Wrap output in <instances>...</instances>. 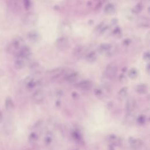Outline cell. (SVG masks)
Listing matches in <instances>:
<instances>
[{
    "mask_svg": "<svg viewBox=\"0 0 150 150\" xmlns=\"http://www.w3.org/2000/svg\"><path fill=\"white\" fill-rule=\"evenodd\" d=\"M24 41L20 36H16L6 46V50L9 53H14L15 54L24 46Z\"/></svg>",
    "mask_w": 150,
    "mask_h": 150,
    "instance_id": "6da1fadb",
    "label": "cell"
},
{
    "mask_svg": "<svg viewBox=\"0 0 150 150\" xmlns=\"http://www.w3.org/2000/svg\"><path fill=\"white\" fill-rule=\"evenodd\" d=\"M117 66L115 63L111 62L107 66L105 70V74L107 78L110 79H114L117 74Z\"/></svg>",
    "mask_w": 150,
    "mask_h": 150,
    "instance_id": "7a4b0ae2",
    "label": "cell"
},
{
    "mask_svg": "<svg viewBox=\"0 0 150 150\" xmlns=\"http://www.w3.org/2000/svg\"><path fill=\"white\" fill-rule=\"evenodd\" d=\"M38 19V17L36 13L30 12L27 13L25 16L23 18V22L26 25L32 26V25H34L37 22Z\"/></svg>",
    "mask_w": 150,
    "mask_h": 150,
    "instance_id": "3957f363",
    "label": "cell"
},
{
    "mask_svg": "<svg viewBox=\"0 0 150 150\" xmlns=\"http://www.w3.org/2000/svg\"><path fill=\"white\" fill-rule=\"evenodd\" d=\"M45 96L44 91L40 89H38L33 93L32 96V100L35 103L39 104L44 100Z\"/></svg>",
    "mask_w": 150,
    "mask_h": 150,
    "instance_id": "277c9868",
    "label": "cell"
},
{
    "mask_svg": "<svg viewBox=\"0 0 150 150\" xmlns=\"http://www.w3.org/2000/svg\"><path fill=\"white\" fill-rule=\"evenodd\" d=\"M56 46L60 50H64L69 46V42L65 37H61L56 41Z\"/></svg>",
    "mask_w": 150,
    "mask_h": 150,
    "instance_id": "5b68a950",
    "label": "cell"
},
{
    "mask_svg": "<svg viewBox=\"0 0 150 150\" xmlns=\"http://www.w3.org/2000/svg\"><path fill=\"white\" fill-rule=\"evenodd\" d=\"M31 54L32 53L30 48L25 45L15 54V56H19L27 60L30 56Z\"/></svg>",
    "mask_w": 150,
    "mask_h": 150,
    "instance_id": "8992f818",
    "label": "cell"
},
{
    "mask_svg": "<svg viewBox=\"0 0 150 150\" xmlns=\"http://www.w3.org/2000/svg\"><path fill=\"white\" fill-rule=\"evenodd\" d=\"M128 142L130 144L131 148L133 150H138L143 145V142L139 139H136L134 137H129Z\"/></svg>",
    "mask_w": 150,
    "mask_h": 150,
    "instance_id": "52a82bcc",
    "label": "cell"
},
{
    "mask_svg": "<svg viewBox=\"0 0 150 150\" xmlns=\"http://www.w3.org/2000/svg\"><path fill=\"white\" fill-rule=\"evenodd\" d=\"M49 75L50 77L53 79H56L60 77L61 76L64 75V69L62 67L55 68L53 70H51L49 71Z\"/></svg>",
    "mask_w": 150,
    "mask_h": 150,
    "instance_id": "ba28073f",
    "label": "cell"
},
{
    "mask_svg": "<svg viewBox=\"0 0 150 150\" xmlns=\"http://www.w3.org/2000/svg\"><path fill=\"white\" fill-rule=\"evenodd\" d=\"M59 31L63 35H69L71 32L70 25L66 22H62L59 26Z\"/></svg>",
    "mask_w": 150,
    "mask_h": 150,
    "instance_id": "9c48e42d",
    "label": "cell"
},
{
    "mask_svg": "<svg viewBox=\"0 0 150 150\" xmlns=\"http://www.w3.org/2000/svg\"><path fill=\"white\" fill-rule=\"evenodd\" d=\"M27 38H28V40L32 43H36L40 39L39 34L37 32L34 31V30L29 32L27 34Z\"/></svg>",
    "mask_w": 150,
    "mask_h": 150,
    "instance_id": "30bf717a",
    "label": "cell"
},
{
    "mask_svg": "<svg viewBox=\"0 0 150 150\" xmlns=\"http://www.w3.org/2000/svg\"><path fill=\"white\" fill-rule=\"evenodd\" d=\"M26 64V59H25L19 56H15V60L14 63L15 67L16 69H22L25 67Z\"/></svg>",
    "mask_w": 150,
    "mask_h": 150,
    "instance_id": "8fae6325",
    "label": "cell"
},
{
    "mask_svg": "<svg viewBox=\"0 0 150 150\" xmlns=\"http://www.w3.org/2000/svg\"><path fill=\"white\" fill-rule=\"evenodd\" d=\"M76 87L82 90H88L92 87V83L90 80H83L76 84Z\"/></svg>",
    "mask_w": 150,
    "mask_h": 150,
    "instance_id": "7c38bea8",
    "label": "cell"
},
{
    "mask_svg": "<svg viewBox=\"0 0 150 150\" xmlns=\"http://www.w3.org/2000/svg\"><path fill=\"white\" fill-rule=\"evenodd\" d=\"M23 84L25 86V87L28 89H29V90L32 89L36 85V83L35 81L34 78L30 76H27L25 79V80L23 81Z\"/></svg>",
    "mask_w": 150,
    "mask_h": 150,
    "instance_id": "4fadbf2b",
    "label": "cell"
},
{
    "mask_svg": "<svg viewBox=\"0 0 150 150\" xmlns=\"http://www.w3.org/2000/svg\"><path fill=\"white\" fill-rule=\"evenodd\" d=\"M107 141L110 143V145H112L114 146L116 145H119L121 144V139L115 135H109L107 136Z\"/></svg>",
    "mask_w": 150,
    "mask_h": 150,
    "instance_id": "5bb4252c",
    "label": "cell"
},
{
    "mask_svg": "<svg viewBox=\"0 0 150 150\" xmlns=\"http://www.w3.org/2000/svg\"><path fill=\"white\" fill-rule=\"evenodd\" d=\"M78 78V73L77 72H72L70 73H67L64 76V79L68 82L71 83L77 80Z\"/></svg>",
    "mask_w": 150,
    "mask_h": 150,
    "instance_id": "9a60e30c",
    "label": "cell"
},
{
    "mask_svg": "<svg viewBox=\"0 0 150 150\" xmlns=\"http://www.w3.org/2000/svg\"><path fill=\"white\" fill-rule=\"evenodd\" d=\"M5 107L6 110H8V111H11L13 110L14 103L13 102L12 99L11 97H8L6 98L5 101Z\"/></svg>",
    "mask_w": 150,
    "mask_h": 150,
    "instance_id": "2e32d148",
    "label": "cell"
},
{
    "mask_svg": "<svg viewBox=\"0 0 150 150\" xmlns=\"http://www.w3.org/2000/svg\"><path fill=\"white\" fill-rule=\"evenodd\" d=\"M135 91L139 94H145L148 91V86L145 84H139L136 86Z\"/></svg>",
    "mask_w": 150,
    "mask_h": 150,
    "instance_id": "e0dca14e",
    "label": "cell"
},
{
    "mask_svg": "<svg viewBox=\"0 0 150 150\" xmlns=\"http://www.w3.org/2000/svg\"><path fill=\"white\" fill-rule=\"evenodd\" d=\"M84 50V48L83 46H81V45L77 46L76 47H74L73 53L75 57H79L83 54Z\"/></svg>",
    "mask_w": 150,
    "mask_h": 150,
    "instance_id": "ac0fdd59",
    "label": "cell"
},
{
    "mask_svg": "<svg viewBox=\"0 0 150 150\" xmlns=\"http://www.w3.org/2000/svg\"><path fill=\"white\" fill-rule=\"evenodd\" d=\"M135 105V101L133 99L129 98L126 101L125 104V110L126 112H129L132 111V110Z\"/></svg>",
    "mask_w": 150,
    "mask_h": 150,
    "instance_id": "d6986e66",
    "label": "cell"
},
{
    "mask_svg": "<svg viewBox=\"0 0 150 150\" xmlns=\"http://www.w3.org/2000/svg\"><path fill=\"white\" fill-rule=\"evenodd\" d=\"M128 94V87H122L118 93V98L120 100H124L127 96Z\"/></svg>",
    "mask_w": 150,
    "mask_h": 150,
    "instance_id": "ffe728a7",
    "label": "cell"
},
{
    "mask_svg": "<svg viewBox=\"0 0 150 150\" xmlns=\"http://www.w3.org/2000/svg\"><path fill=\"white\" fill-rule=\"evenodd\" d=\"M138 23L140 26L148 27L149 25V21L148 18L141 17L138 19Z\"/></svg>",
    "mask_w": 150,
    "mask_h": 150,
    "instance_id": "44dd1931",
    "label": "cell"
},
{
    "mask_svg": "<svg viewBox=\"0 0 150 150\" xmlns=\"http://www.w3.org/2000/svg\"><path fill=\"white\" fill-rule=\"evenodd\" d=\"M39 139V136L38 135L34 132H32L30 134L28 137V140L30 144H35L38 142Z\"/></svg>",
    "mask_w": 150,
    "mask_h": 150,
    "instance_id": "7402d4cb",
    "label": "cell"
},
{
    "mask_svg": "<svg viewBox=\"0 0 150 150\" xmlns=\"http://www.w3.org/2000/svg\"><path fill=\"white\" fill-rule=\"evenodd\" d=\"M53 140V134L50 132H47L44 138V142L46 145H50Z\"/></svg>",
    "mask_w": 150,
    "mask_h": 150,
    "instance_id": "603a6c76",
    "label": "cell"
},
{
    "mask_svg": "<svg viewBox=\"0 0 150 150\" xmlns=\"http://www.w3.org/2000/svg\"><path fill=\"white\" fill-rule=\"evenodd\" d=\"M111 45L108 43H102L98 47V52L101 54L106 53L110 47Z\"/></svg>",
    "mask_w": 150,
    "mask_h": 150,
    "instance_id": "cb8c5ba5",
    "label": "cell"
},
{
    "mask_svg": "<svg viewBox=\"0 0 150 150\" xmlns=\"http://www.w3.org/2000/svg\"><path fill=\"white\" fill-rule=\"evenodd\" d=\"M86 59L87 62H88L90 63H93V62H95L97 59V54H96V52L93 51V52H91L89 53H88L86 55Z\"/></svg>",
    "mask_w": 150,
    "mask_h": 150,
    "instance_id": "d4e9b609",
    "label": "cell"
},
{
    "mask_svg": "<svg viewBox=\"0 0 150 150\" xmlns=\"http://www.w3.org/2000/svg\"><path fill=\"white\" fill-rule=\"evenodd\" d=\"M115 11V7L112 4H108L104 8V12L107 14H112Z\"/></svg>",
    "mask_w": 150,
    "mask_h": 150,
    "instance_id": "484cf974",
    "label": "cell"
},
{
    "mask_svg": "<svg viewBox=\"0 0 150 150\" xmlns=\"http://www.w3.org/2000/svg\"><path fill=\"white\" fill-rule=\"evenodd\" d=\"M117 48L114 45H111L110 46L109 49L108 50V51L106 52L105 54L108 56V57H111V56H114L116 52H117Z\"/></svg>",
    "mask_w": 150,
    "mask_h": 150,
    "instance_id": "4316f807",
    "label": "cell"
},
{
    "mask_svg": "<svg viewBox=\"0 0 150 150\" xmlns=\"http://www.w3.org/2000/svg\"><path fill=\"white\" fill-rule=\"evenodd\" d=\"M142 8H143L142 4L141 2H139L134 6L132 11L134 14H137L142 10Z\"/></svg>",
    "mask_w": 150,
    "mask_h": 150,
    "instance_id": "83f0119b",
    "label": "cell"
},
{
    "mask_svg": "<svg viewBox=\"0 0 150 150\" xmlns=\"http://www.w3.org/2000/svg\"><path fill=\"white\" fill-rule=\"evenodd\" d=\"M128 76L129 77H130L132 79H135L137 77L138 75V70L134 68H132L131 69L129 70V71H128Z\"/></svg>",
    "mask_w": 150,
    "mask_h": 150,
    "instance_id": "f1b7e54d",
    "label": "cell"
},
{
    "mask_svg": "<svg viewBox=\"0 0 150 150\" xmlns=\"http://www.w3.org/2000/svg\"><path fill=\"white\" fill-rule=\"evenodd\" d=\"M71 135H72V137L74 138V139L76 140V141L79 142L82 141V137L81 136L80 133L79 132H77V131H73Z\"/></svg>",
    "mask_w": 150,
    "mask_h": 150,
    "instance_id": "f546056e",
    "label": "cell"
},
{
    "mask_svg": "<svg viewBox=\"0 0 150 150\" xmlns=\"http://www.w3.org/2000/svg\"><path fill=\"white\" fill-rule=\"evenodd\" d=\"M134 119H135V116L132 111L127 112V115L125 117L126 121H127L128 122H132L134 121Z\"/></svg>",
    "mask_w": 150,
    "mask_h": 150,
    "instance_id": "4dcf8cb0",
    "label": "cell"
},
{
    "mask_svg": "<svg viewBox=\"0 0 150 150\" xmlns=\"http://www.w3.org/2000/svg\"><path fill=\"white\" fill-rule=\"evenodd\" d=\"M40 69V66L38 63H34L30 66V70L32 72H34L33 73H38V72H39Z\"/></svg>",
    "mask_w": 150,
    "mask_h": 150,
    "instance_id": "1f68e13d",
    "label": "cell"
},
{
    "mask_svg": "<svg viewBox=\"0 0 150 150\" xmlns=\"http://www.w3.org/2000/svg\"><path fill=\"white\" fill-rule=\"evenodd\" d=\"M137 122L139 124V125H144L145 124L146 121V117L144 115H140L138 117L137 119Z\"/></svg>",
    "mask_w": 150,
    "mask_h": 150,
    "instance_id": "d6a6232c",
    "label": "cell"
},
{
    "mask_svg": "<svg viewBox=\"0 0 150 150\" xmlns=\"http://www.w3.org/2000/svg\"><path fill=\"white\" fill-rule=\"evenodd\" d=\"M149 58H150V56H149V52H146L144 53L143 54V59L145 61L148 62L149 60Z\"/></svg>",
    "mask_w": 150,
    "mask_h": 150,
    "instance_id": "836d02e7",
    "label": "cell"
},
{
    "mask_svg": "<svg viewBox=\"0 0 150 150\" xmlns=\"http://www.w3.org/2000/svg\"><path fill=\"white\" fill-rule=\"evenodd\" d=\"M23 4L24 6L26 9H28L30 7V0H23Z\"/></svg>",
    "mask_w": 150,
    "mask_h": 150,
    "instance_id": "e575fe53",
    "label": "cell"
},
{
    "mask_svg": "<svg viewBox=\"0 0 150 150\" xmlns=\"http://www.w3.org/2000/svg\"><path fill=\"white\" fill-rule=\"evenodd\" d=\"M119 79H120V81L121 82H125L127 81V78H126V76L124 75V74H121L119 77Z\"/></svg>",
    "mask_w": 150,
    "mask_h": 150,
    "instance_id": "d590c367",
    "label": "cell"
},
{
    "mask_svg": "<svg viewBox=\"0 0 150 150\" xmlns=\"http://www.w3.org/2000/svg\"><path fill=\"white\" fill-rule=\"evenodd\" d=\"M108 150H115V149L114 146L111 145H108Z\"/></svg>",
    "mask_w": 150,
    "mask_h": 150,
    "instance_id": "8d00e7d4",
    "label": "cell"
},
{
    "mask_svg": "<svg viewBox=\"0 0 150 150\" xmlns=\"http://www.w3.org/2000/svg\"><path fill=\"white\" fill-rule=\"evenodd\" d=\"M72 96H73V98H76L77 97H78V94H77V93H76V92H74V93H73V94H72Z\"/></svg>",
    "mask_w": 150,
    "mask_h": 150,
    "instance_id": "74e56055",
    "label": "cell"
},
{
    "mask_svg": "<svg viewBox=\"0 0 150 150\" xmlns=\"http://www.w3.org/2000/svg\"><path fill=\"white\" fill-rule=\"evenodd\" d=\"M2 117H3V115H2V112L0 110V123L1 122L2 120Z\"/></svg>",
    "mask_w": 150,
    "mask_h": 150,
    "instance_id": "f35d334b",
    "label": "cell"
},
{
    "mask_svg": "<svg viewBox=\"0 0 150 150\" xmlns=\"http://www.w3.org/2000/svg\"><path fill=\"white\" fill-rule=\"evenodd\" d=\"M146 70L147 71V72H148V73H149V64H148L146 65Z\"/></svg>",
    "mask_w": 150,
    "mask_h": 150,
    "instance_id": "ab89813d",
    "label": "cell"
},
{
    "mask_svg": "<svg viewBox=\"0 0 150 150\" xmlns=\"http://www.w3.org/2000/svg\"><path fill=\"white\" fill-rule=\"evenodd\" d=\"M13 1H16V0H13Z\"/></svg>",
    "mask_w": 150,
    "mask_h": 150,
    "instance_id": "60d3db41",
    "label": "cell"
}]
</instances>
